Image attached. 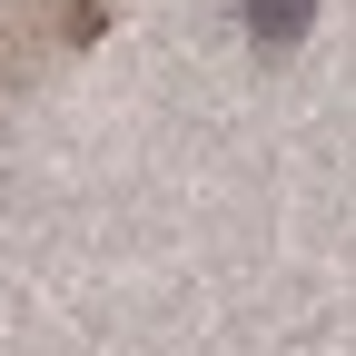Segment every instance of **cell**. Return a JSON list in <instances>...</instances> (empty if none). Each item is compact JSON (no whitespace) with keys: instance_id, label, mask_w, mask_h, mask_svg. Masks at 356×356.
<instances>
[{"instance_id":"6da1fadb","label":"cell","mask_w":356,"mask_h":356,"mask_svg":"<svg viewBox=\"0 0 356 356\" xmlns=\"http://www.w3.org/2000/svg\"><path fill=\"white\" fill-rule=\"evenodd\" d=\"M307 20H317V0H248V40H257V60H277L307 40Z\"/></svg>"}]
</instances>
